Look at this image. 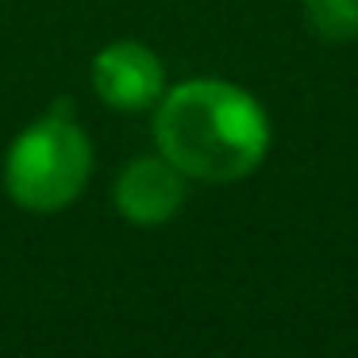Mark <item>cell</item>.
Listing matches in <instances>:
<instances>
[{
    "instance_id": "obj_1",
    "label": "cell",
    "mask_w": 358,
    "mask_h": 358,
    "mask_svg": "<svg viewBox=\"0 0 358 358\" xmlns=\"http://www.w3.org/2000/svg\"><path fill=\"white\" fill-rule=\"evenodd\" d=\"M158 150L201 181H239L270 150V120L231 81H185L170 89L155 116Z\"/></svg>"
},
{
    "instance_id": "obj_2",
    "label": "cell",
    "mask_w": 358,
    "mask_h": 358,
    "mask_svg": "<svg viewBox=\"0 0 358 358\" xmlns=\"http://www.w3.org/2000/svg\"><path fill=\"white\" fill-rule=\"evenodd\" d=\"M93 147L73 120V108L58 101L39 124H31L8 150L4 181L16 204L31 212L66 208L85 189Z\"/></svg>"
},
{
    "instance_id": "obj_3",
    "label": "cell",
    "mask_w": 358,
    "mask_h": 358,
    "mask_svg": "<svg viewBox=\"0 0 358 358\" xmlns=\"http://www.w3.org/2000/svg\"><path fill=\"white\" fill-rule=\"evenodd\" d=\"M162 62L143 43H112L93 58V85L112 108L139 112L162 96Z\"/></svg>"
},
{
    "instance_id": "obj_4",
    "label": "cell",
    "mask_w": 358,
    "mask_h": 358,
    "mask_svg": "<svg viewBox=\"0 0 358 358\" xmlns=\"http://www.w3.org/2000/svg\"><path fill=\"white\" fill-rule=\"evenodd\" d=\"M185 201V181L170 158H135L116 181V208L131 224L155 227L166 224Z\"/></svg>"
},
{
    "instance_id": "obj_5",
    "label": "cell",
    "mask_w": 358,
    "mask_h": 358,
    "mask_svg": "<svg viewBox=\"0 0 358 358\" xmlns=\"http://www.w3.org/2000/svg\"><path fill=\"white\" fill-rule=\"evenodd\" d=\"M304 16L324 43L358 39V0H304Z\"/></svg>"
}]
</instances>
